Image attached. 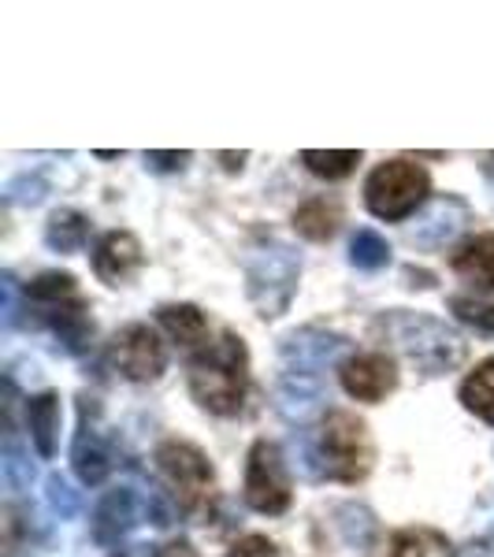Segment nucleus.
<instances>
[{
	"instance_id": "f257e3e1",
	"label": "nucleus",
	"mask_w": 494,
	"mask_h": 557,
	"mask_svg": "<svg viewBox=\"0 0 494 557\" xmlns=\"http://www.w3.org/2000/svg\"><path fill=\"white\" fill-rule=\"evenodd\" d=\"M186 372H190V394L201 409L215 412V417H235L246 406L249 354L235 331H223L220 343L205 346L201 354L190 357Z\"/></svg>"
},
{
	"instance_id": "f03ea898",
	"label": "nucleus",
	"mask_w": 494,
	"mask_h": 557,
	"mask_svg": "<svg viewBox=\"0 0 494 557\" xmlns=\"http://www.w3.org/2000/svg\"><path fill=\"white\" fill-rule=\"evenodd\" d=\"M431 194V178L420 164H409V160H387L380 164L365 183V205L372 215L387 223L406 220L428 201Z\"/></svg>"
},
{
	"instance_id": "7ed1b4c3",
	"label": "nucleus",
	"mask_w": 494,
	"mask_h": 557,
	"mask_svg": "<svg viewBox=\"0 0 494 557\" xmlns=\"http://www.w3.org/2000/svg\"><path fill=\"white\" fill-rule=\"evenodd\" d=\"M320 461L323 475L338 483H357L372 469V438H368L365 420L354 412H328L320 428Z\"/></svg>"
},
{
	"instance_id": "20e7f679",
	"label": "nucleus",
	"mask_w": 494,
	"mask_h": 557,
	"mask_svg": "<svg viewBox=\"0 0 494 557\" xmlns=\"http://www.w3.org/2000/svg\"><path fill=\"white\" fill-rule=\"evenodd\" d=\"M298 272H301L298 257L286 246H272V249L254 253V260H249V268H246V290H249V301L260 309V317L264 320L283 317L294 290H298Z\"/></svg>"
},
{
	"instance_id": "39448f33",
	"label": "nucleus",
	"mask_w": 494,
	"mask_h": 557,
	"mask_svg": "<svg viewBox=\"0 0 494 557\" xmlns=\"http://www.w3.org/2000/svg\"><path fill=\"white\" fill-rule=\"evenodd\" d=\"M394 338L409 354V361L424 368V375H443L465 357V343L446 331L439 320L428 317H398L394 320Z\"/></svg>"
},
{
	"instance_id": "423d86ee",
	"label": "nucleus",
	"mask_w": 494,
	"mask_h": 557,
	"mask_svg": "<svg viewBox=\"0 0 494 557\" xmlns=\"http://www.w3.org/2000/svg\"><path fill=\"white\" fill-rule=\"evenodd\" d=\"M157 469L164 472V480L172 483L175 491V502L183 513H197V509L209 502V491H212V465L197 446L190 443H160L157 450Z\"/></svg>"
},
{
	"instance_id": "0eeeda50",
	"label": "nucleus",
	"mask_w": 494,
	"mask_h": 557,
	"mask_svg": "<svg viewBox=\"0 0 494 557\" xmlns=\"http://www.w3.org/2000/svg\"><path fill=\"white\" fill-rule=\"evenodd\" d=\"M246 506L257 513H286L291 506V475H286L283 450L268 438L254 443V450L246 457Z\"/></svg>"
},
{
	"instance_id": "6e6552de",
	"label": "nucleus",
	"mask_w": 494,
	"mask_h": 557,
	"mask_svg": "<svg viewBox=\"0 0 494 557\" xmlns=\"http://www.w3.org/2000/svg\"><path fill=\"white\" fill-rule=\"evenodd\" d=\"M108 361L120 375H127L131 383H149L164 372L168 354L164 343L157 338V331L146 327V323H131L120 335L108 343Z\"/></svg>"
},
{
	"instance_id": "1a4fd4ad",
	"label": "nucleus",
	"mask_w": 494,
	"mask_h": 557,
	"mask_svg": "<svg viewBox=\"0 0 494 557\" xmlns=\"http://www.w3.org/2000/svg\"><path fill=\"white\" fill-rule=\"evenodd\" d=\"M338 380H343V391L357 401H380L398 386V368L387 354H361L349 357V361L338 368Z\"/></svg>"
},
{
	"instance_id": "9d476101",
	"label": "nucleus",
	"mask_w": 494,
	"mask_h": 557,
	"mask_svg": "<svg viewBox=\"0 0 494 557\" xmlns=\"http://www.w3.org/2000/svg\"><path fill=\"white\" fill-rule=\"evenodd\" d=\"M141 520V502L138 494L120 487V491H108L101 498V506H97L94 513V539L101 546H115L123 535H131L134 528H138Z\"/></svg>"
},
{
	"instance_id": "9b49d317",
	"label": "nucleus",
	"mask_w": 494,
	"mask_h": 557,
	"mask_svg": "<svg viewBox=\"0 0 494 557\" xmlns=\"http://www.w3.org/2000/svg\"><path fill=\"white\" fill-rule=\"evenodd\" d=\"M141 264V242L131 231H108L94 249V272L101 283L120 286Z\"/></svg>"
},
{
	"instance_id": "f8f14e48",
	"label": "nucleus",
	"mask_w": 494,
	"mask_h": 557,
	"mask_svg": "<svg viewBox=\"0 0 494 557\" xmlns=\"http://www.w3.org/2000/svg\"><path fill=\"white\" fill-rule=\"evenodd\" d=\"M34 312H38V323L57 331V338L64 343L67 354H86L89 343H94V320L86 317V305L78 298L52 305V309H34Z\"/></svg>"
},
{
	"instance_id": "ddd939ff",
	"label": "nucleus",
	"mask_w": 494,
	"mask_h": 557,
	"mask_svg": "<svg viewBox=\"0 0 494 557\" xmlns=\"http://www.w3.org/2000/svg\"><path fill=\"white\" fill-rule=\"evenodd\" d=\"M26 428H30V438L45 461L57 457V446H60V394L57 391H41V394H34V398H26Z\"/></svg>"
},
{
	"instance_id": "4468645a",
	"label": "nucleus",
	"mask_w": 494,
	"mask_h": 557,
	"mask_svg": "<svg viewBox=\"0 0 494 557\" xmlns=\"http://www.w3.org/2000/svg\"><path fill=\"white\" fill-rule=\"evenodd\" d=\"M450 264L465 283L480 286V290H494V235H476L461 242L454 249Z\"/></svg>"
},
{
	"instance_id": "2eb2a0df",
	"label": "nucleus",
	"mask_w": 494,
	"mask_h": 557,
	"mask_svg": "<svg viewBox=\"0 0 494 557\" xmlns=\"http://www.w3.org/2000/svg\"><path fill=\"white\" fill-rule=\"evenodd\" d=\"M71 465H75V475L86 483V487H97V483H104V475L112 472V450H108V446L101 443L97 428L86 424V417H83V428H78V435H75Z\"/></svg>"
},
{
	"instance_id": "dca6fc26",
	"label": "nucleus",
	"mask_w": 494,
	"mask_h": 557,
	"mask_svg": "<svg viewBox=\"0 0 494 557\" xmlns=\"http://www.w3.org/2000/svg\"><path fill=\"white\" fill-rule=\"evenodd\" d=\"M346 343L338 335H320V331H301V335H291L283 343V357L286 361H298V368L291 372H301V375H312V368H320L323 361L338 354Z\"/></svg>"
},
{
	"instance_id": "f3484780",
	"label": "nucleus",
	"mask_w": 494,
	"mask_h": 557,
	"mask_svg": "<svg viewBox=\"0 0 494 557\" xmlns=\"http://www.w3.org/2000/svg\"><path fill=\"white\" fill-rule=\"evenodd\" d=\"M338 223H343V205L335 197H312L294 212V231L309 242H328L335 238Z\"/></svg>"
},
{
	"instance_id": "a211bd4d",
	"label": "nucleus",
	"mask_w": 494,
	"mask_h": 557,
	"mask_svg": "<svg viewBox=\"0 0 494 557\" xmlns=\"http://www.w3.org/2000/svg\"><path fill=\"white\" fill-rule=\"evenodd\" d=\"M157 320L178 346H197L209 338V320L197 305H164V309H157Z\"/></svg>"
},
{
	"instance_id": "6ab92c4d",
	"label": "nucleus",
	"mask_w": 494,
	"mask_h": 557,
	"mask_svg": "<svg viewBox=\"0 0 494 557\" xmlns=\"http://www.w3.org/2000/svg\"><path fill=\"white\" fill-rule=\"evenodd\" d=\"M323 401L317 375H301V372H286L280 383V412L291 420H305L312 409Z\"/></svg>"
},
{
	"instance_id": "aec40b11",
	"label": "nucleus",
	"mask_w": 494,
	"mask_h": 557,
	"mask_svg": "<svg viewBox=\"0 0 494 557\" xmlns=\"http://www.w3.org/2000/svg\"><path fill=\"white\" fill-rule=\"evenodd\" d=\"M45 242H49L52 253H78L89 242V220L75 209L52 212L49 227H45Z\"/></svg>"
},
{
	"instance_id": "412c9836",
	"label": "nucleus",
	"mask_w": 494,
	"mask_h": 557,
	"mask_svg": "<svg viewBox=\"0 0 494 557\" xmlns=\"http://www.w3.org/2000/svg\"><path fill=\"white\" fill-rule=\"evenodd\" d=\"M391 557H454V546L435 528H402L391 539Z\"/></svg>"
},
{
	"instance_id": "4be33fe9",
	"label": "nucleus",
	"mask_w": 494,
	"mask_h": 557,
	"mask_svg": "<svg viewBox=\"0 0 494 557\" xmlns=\"http://www.w3.org/2000/svg\"><path fill=\"white\" fill-rule=\"evenodd\" d=\"M461 406L494 424V357L476 364V372H469V380L461 383Z\"/></svg>"
},
{
	"instance_id": "5701e85b",
	"label": "nucleus",
	"mask_w": 494,
	"mask_h": 557,
	"mask_svg": "<svg viewBox=\"0 0 494 557\" xmlns=\"http://www.w3.org/2000/svg\"><path fill=\"white\" fill-rule=\"evenodd\" d=\"M26 309H52V305L75 301V275L67 272H45L26 283Z\"/></svg>"
},
{
	"instance_id": "b1692460",
	"label": "nucleus",
	"mask_w": 494,
	"mask_h": 557,
	"mask_svg": "<svg viewBox=\"0 0 494 557\" xmlns=\"http://www.w3.org/2000/svg\"><path fill=\"white\" fill-rule=\"evenodd\" d=\"M301 164L309 168L312 175H320V178H328V183H335V178H346L357 164H361V149H335V152L305 149L301 152Z\"/></svg>"
},
{
	"instance_id": "393cba45",
	"label": "nucleus",
	"mask_w": 494,
	"mask_h": 557,
	"mask_svg": "<svg viewBox=\"0 0 494 557\" xmlns=\"http://www.w3.org/2000/svg\"><path fill=\"white\" fill-rule=\"evenodd\" d=\"M349 260H354V268H361V272H380V268L391 264V246L383 235H375V231H357L354 242H349Z\"/></svg>"
},
{
	"instance_id": "a878e982",
	"label": "nucleus",
	"mask_w": 494,
	"mask_h": 557,
	"mask_svg": "<svg viewBox=\"0 0 494 557\" xmlns=\"http://www.w3.org/2000/svg\"><path fill=\"white\" fill-rule=\"evenodd\" d=\"M0 472H4L8 491H26L34 483V461L23 454V446L15 443V431L4 435V450H0Z\"/></svg>"
},
{
	"instance_id": "bb28decb",
	"label": "nucleus",
	"mask_w": 494,
	"mask_h": 557,
	"mask_svg": "<svg viewBox=\"0 0 494 557\" xmlns=\"http://www.w3.org/2000/svg\"><path fill=\"white\" fill-rule=\"evenodd\" d=\"M454 205V197H446L443 205H435L428 215V223L417 231V242H446L450 235H457L461 231V223L469 220V212H461V215H446V209Z\"/></svg>"
},
{
	"instance_id": "cd10ccee",
	"label": "nucleus",
	"mask_w": 494,
	"mask_h": 557,
	"mask_svg": "<svg viewBox=\"0 0 494 557\" xmlns=\"http://www.w3.org/2000/svg\"><path fill=\"white\" fill-rule=\"evenodd\" d=\"M45 502H49V509L60 520H71L78 513V491H71V483L64 475H49V480H45Z\"/></svg>"
},
{
	"instance_id": "c85d7f7f",
	"label": "nucleus",
	"mask_w": 494,
	"mask_h": 557,
	"mask_svg": "<svg viewBox=\"0 0 494 557\" xmlns=\"http://www.w3.org/2000/svg\"><path fill=\"white\" fill-rule=\"evenodd\" d=\"M450 312L469 327L483 331V335H494V305H483L476 298H450Z\"/></svg>"
},
{
	"instance_id": "c756f323",
	"label": "nucleus",
	"mask_w": 494,
	"mask_h": 557,
	"mask_svg": "<svg viewBox=\"0 0 494 557\" xmlns=\"http://www.w3.org/2000/svg\"><path fill=\"white\" fill-rule=\"evenodd\" d=\"M227 557H280V546L264 535H246L227 550Z\"/></svg>"
},
{
	"instance_id": "7c9ffc66",
	"label": "nucleus",
	"mask_w": 494,
	"mask_h": 557,
	"mask_svg": "<svg viewBox=\"0 0 494 557\" xmlns=\"http://www.w3.org/2000/svg\"><path fill=\"white\" fill-rule=\"evenodd\" d=\"M20 543H23V509L8 506L4 509V557H20Z\"/></svg>"
},
{
	"instance_id": "2f4dec72",
	"label": "nucleus",
	"mask_w": 494,
	"mask_h": 557,
	"mask_svg": "<svg viewBox=\"0 0 494 557\" xmlns=\"http://www.w3.org/2000/svg\"><path fill=\"white\" fill-rule=\"evenodd\" d=\"M146 164L152 172H183L190 164V152H160V149H149L146 152Z\"/></svg>"
},
{
	"instance_id": "473e14b6",
	"label": "nucleus",
	"mask_w": 494,
	"mask_h": 557,
	"mask_svg": "<svg viewBox=\"0 0 494 557\" xmlns=\"http://www.w3.org/2000/svg\"><path fill=\"white\" fill-rule=\"evenodd\" d=\"M0 290H4V323L15 327V323H20V317H15V278L12 275L0 278Z\"/></svg>"
},
{
	"instance_id": "72a5a7b5",
	"label": "nucleus",
	"mask_w": 494,
	"mask_h": 557,
	"mask_svg": "<svg viewBox=\"0 0 494 557\" xmlns=\"http://www.w3.org/2000/svg\"><path fill=\"white\" fill-rule=\"evenodd\" d=\"M152 557H197V550L186 539H172V543H164V546H157V554Z\"/></svg>"
},
{
	"instance_id": "f704fd0d",
	"label": "nucleus",
	"mask_w": 494,
	"mask_h": 557,
	"mask_svg": "<svg viewBox=\"0 0 494 557\" xmlns=\"http://www.w3.org/2000/svg\"><path fill=\"white\" fill-rule=\"evenodd\" d=\"M220 160H223L227 172H242V164L249 160V152H220Z\"/></svg>"
},
{
	"instance_id": "c9c22d12",
	"label": "nucleus",
	"mask_w": 494,
	"mask_h": 557,
	"mask_svg": "<svg viewBox=\"0 0 494 557\" xmlns=\"http://www.w3.org/2000/svg\"><path fill=\"white\" fill-rule=\"evenodd\" d=\"M112 557H131V554H127V550H120V554H112Z\"/></svg>"
}]
</instances>
